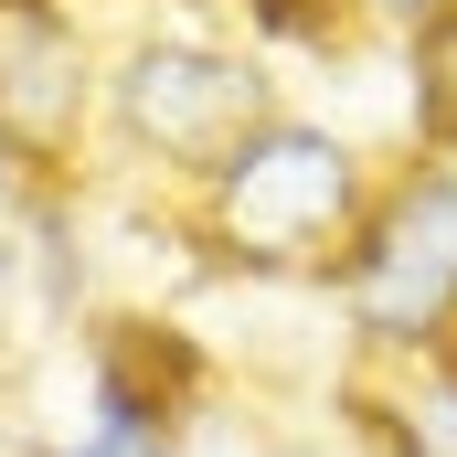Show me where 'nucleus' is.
<instances>
[{"instance_id":"f257e3e1","label":"nucleus","mask_w":457,"mask_h":457,"mask_svg":"<svg viewBox=\"0 0 457 457\" xmlns=\"http://www.w3.org/2000/svg\"><path fill=\"white\" fill-rule=\"evenodd\" d=\"M372 192H383V160L351 128L277 107L266 128H245L170 213L203 245L213 277H320L330 287V266H341L351 224L372 213Z\"/></svg>"},{"instance_id":"f03ea898","label":"nucleus","mask_w":457,"mask_h":457,"mask_svg":"<svg viewBox=\"0 0 457 457\" xmlns=\"http://www.w3.org/2000/svg\"><path fill=\"white\" fill-rule=\"evenodd\" d=\"M287 107L277 96V64L245 43V32H213V21H138L107 43V138L128 170H149L170 203L224 160L245 128Z\"/></svg>"},{"instance_id":"7ed1b4c3","label":"nucleus","mask_w":457,"mask_h":457,"mask_svg":"<svg viewBox=\"0 0 457 457\" xmlns=\"http://www.w3.org/2000/svg\"><path fill=\"white\" fill-rule=\"evenodd\" d=\"M330 298H341L361 372L426 361V351L457 341V160H426V149L383 160V192L351 224Z\"/></svg>"},{"instance_id":"20e7f679","label":"nucleus","mask_w":457,"mask_h":457,"mask_svg":"<svg viewBox=\"0 0 457 457\" xmlns=\"http://www.w3.org/2000/svg\"><path fill=\"white\" fill-rule=\"evenodd\" d=\"M203 394H213V361L181 320L107 309V320H86V394H75V426L54 436V457H181Z\"/></svg>"},{"instance_id":"39448f33","label":"nucleus","mask_w":457,"mask_h":457,"mask_svg":"<svg viewBox=\"0 0 457 457\" xmlns=\"http://www.w3.org/2000/svg\"><path fill=\"white\" fill-rule=\"evenodd\" d=\"M0 138L32 160V181L75 192V170L107 138V43L75 0H0Z\"/></svg>"},{"instance_id":"423d86ee","label":"nucleus","mask_w":457,"mask_h":457,"mask_svg":"<svg viewBox=\"0 0 457 457\" xmlns=\"http://www.w3.org/2000/svg\"><path fill=\"white\" fill-rule=\"evenodd\" d=\"M351 415L383 457H457V341L426 361H383L351 383Z\"/></svg>"},{"instance_id":"0eeeda50","label":"nucleus","mask_w":457,"mask_h":457,"mask_svg":"<svg viewBox=\"0 0 457 457\" xmlns=\"http://www.w3.org/2000/svg\"><path fill=\"white\" fill-rule=\"evenodd\" d=\"M404 149L457 160V0L404 32Z\"/></svg>"},{"instance_id":"6e6552de","label":"nucleus","mask_w":457,"mask_h":457,"mask_svg":"<svg viewBox=\"0 0 457 457\" xmlns=\"http://www.w3.org/2000/svg\"><path fill=\"white\" fill-rule=\"evenodd\" d=\"M234 21H245V43L277 64V54H351L372 21H361V0H234Z\"/></svg>"},{"instance_id":"1a4fd4ad","label":"nucleus","mask_w":457,"mask_h":457,"mask_svg":"<svg viewBox=\"0 0 457 457\" xmlns=\"http://www.w3.org/2000/svg\"><path fill=\"white\" fill-rule=\"evenodd\" d=\"M43 203H54V181H32V160L0 138V234H21L32 213H43Z\"/></svg>"},{"instance_id":"9d476101","label":"nucleus","mask_w":457,"mask_h":457,"mask_svg":"<svg viewBox=\"0 0 457 457\" xmlns=\"http://www.w3.org/2000/svg\"><path fill=\"white\" fill-rule=\"evenodd\" d=\"M436 11H447V0H361V21H372V32H394V43H404L415 21H436Z\"/></svg>"},{"instance_id":"9b49d317","label":"nucleus","mask_w":457,"mask_h":457,"mask_svg":"<svg viewBox=\"0 0 457 457\" xmlns=\"http://www.w3.org/2000/svg\"><path fill=\"white\" fill-rule=\"evenodd\" d=\"M170 11H181V21H213V11H234V0H170Z\"/></svg>"},{"instance_id":"f8f14e48","label":"nucleus","mask_w":457,"mask_h":457,"mask_svg":"<svg viewBox=\"0 0 457 457\" xmlns=\"http://www.w3.org/2000/svg\"><path fill=\"white\" fill-rule=\"evenodd\" d=\"M0 309H11V234H0Z\"/></svg>"},{"instance_id":"ddd939ff","label":"nucleus","mask_w":457,"mask_h":457,"mask_svg":"<svg viewBox=\"0 0 457 457\" xmlns=\"http://www.w3.org/2000/svg\"><path fill=\"white\" fill-rule=\"evenodd\" d=\"M75 11H86V0H75Z\"/></svg>"}]
</instances>
